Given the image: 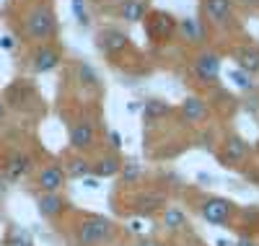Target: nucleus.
I'll return each mask as SVG.
<instances>
[{"mask_svg": "<svg viewBox=\"0 0 259 246\" xmlns=\"http://www.w3.org/2000/svg\"><path fill=\"white\" fill-rule=\"evenodd\" d=\"M114 236V223L109 218H101V215H91L85 218L80 226H78V243L80 246H101V243H109Z\"/></svg>", "mask_w": 259, "mask_h": 246, "instance_id": "obj_1", "label": "nucleus"}, {"mask_svg": "<svg viewBox=\"0 0 259 246\" xmlns=\"http://www.w3.org/2000/svg\"><path fill=\"white\" fill-rule=\"evenodd\" d=\"M24 26H26L29 39H34V42H47V39H52L55 31H57V16H55V11H52L50 6H36L34 11H29Z\"/></svg>", "mask_w": 259, "mask_h": 246, "instance_id": "obj_2", "label": "nucleus"}, {"mask_svg": "<svg viewBox=\"0 0 259 246\" xmlns=\"http://www.w3.org/2000/svg\"><path fill=\"white\" fill-rule=\"evenodd\" d=\"M177 29H179V21L166 11H156L145 16V31L153 42H168L177 34Z\"/></svg>", "mask_w": 259, "mask_h": 246, "instance_id": "obj_3", "label": "nucleus"}, {"mask_svg": "<svg viewBox=\"0 0 259 246\" xmlns=\"http://www.w3.org/2000/svg\"><path fill=\"white\" fill-rule=\"evenodd\" d=\"M202 218L207 223H212V226H228L231 218H233V205H231V199H223V197H210L202 202L200 208Z\"/></svg>", "mask_w": 259, "mask_h": 246, "instance_id": "obj_4", "label": "nucleus"}, {"mask_svg": "<svg viewBox=\"0 0 259 246\" xmlns=\"http://www.w3.org/2000/svg\"><path fill=\"white\" fill-rule=\"evenodd\" d=\"M194 75H197L202 83L212 86L215 78L221 75V55L218 52H210V50L200 52L197 57H194Z\"/></svg>", "mask_w": 259, "mask_h": 246, "instance_id": "obj_5", "label": "nucleus"}, {"mask_svg": "<svg viewBox=\"0 0 259 246\" xmlns=\"http://www.w3.org/2000/svg\"><path fill=\"white\" fill-rule=\"evenodd\" d=\"M60 60H62L60 47H55V44H41L31 55V70L34 73H50L60 65Z\"/></svg>", "mask_w": 259, "mask_h": 246, "instance_id": "obj_6", "label": "nucleus"}, {"mask_svg": "<svg viewBox=\"0 0 259 246\" xmlns=\"http://www.w3.org/2000/svg\"><path fill=\"white\" fill-rule=\"evenodd\" d=\"M96 143V130L89 119H80L70 127V148L78 150V153H85V150H91Z\"/></svg>", "mask_w": 259, "mask_h": 246, "instance_id": "obj_7", "label": "nucleus"}, {"mask_svg": "<svg viewBox=\"0 0 259 246\" xmlns=\"http://www.w3.org/2000/svg\"><path fill=\"white\" fill-rule=\"evenodd\" d=\"M65 179H68V174H65V169L60 163H50L39 171V179L36 184L41 192H60L65 187Z\"/></svg>", "mask_w": 259, "mask_h": 246, "instance_id": "obj_8", "label": "nucleus"}, {"mask_svg": "<svg viewBox=\"0 0 259 246\" xmlns=\"http://www.w3.org/2000/svg\"><path fill=\"white\" fill-rule=\"evenodd\" d=\"M96 44H99V50L106 52V55H117L122 50L130 47V36L124 31H117V29H104L99 36H96Z\"/></svg>", "mask_w": 259, "mask_h": 246, "instance_id": "obj_9", "label": "nucleus"}, {"mask_svg": "<svg viewBox=\"0 0 259 246\" xmlns=\"http://www.w3.org/2000/svg\"><path fill=\"white\" fill-rule=\"evenodd\" d=\"M179 36L187 42V44H205L207 42V29L200 18H194V16H187L179 21Z\"/></svg>", "mask_w": 259, "mask_h": 246, "instance_id": "obj_10", "label": "nucleus"}, {"mask_svg": "<svg viewBox=\"0 0 259 246\" xmlns=\"http://www.w3.org/2000/svg\"><path fill=\"white\" fill-rule=\"evenodd\" d=\"M207 114H210V109H207V101H205V99H200V96H187V99L182 101V119H184L187 125H200V122L207 119Z\"/></svg>", "mask_w": 259, "mask_h": 246, "instance_id": "obj_11", "label": "nucleus"}, {"mask_svg": "<svg viewBox=\"0 0 259 246\" xmlns=\"http://www.w3.org/2000/svg\"><path fill=\"white\" fill-rule=\"evenodd\" d=\"M148 13H150L148 0H122V3H119V16L127 21V24H138V21H145Z\"/></svg>", "mask_w": 259, "mask_h": 246, "instance_id": "obj_12", "label": "nucleus"}, {"mask_svg": "<svg viewBox=\"0 0 259 246\" xmlns=\"http://www.w3.org/2000/svg\"><path fill=\"white\" fill-rule=\"evenodd\" d=\"M205 13L212 24H228L233 16V3L231 0H205Z\"/></svg>", "mask_w": 259, "mask_h": 246, "instance_id": "obj_13", "label": "nucleus"}, {"mask_svg": "<svg viewBox=\"0 0 259 246\" xmlns=\"http://www.w3.org/2000/svg\"><path fill=\"white\" fill-rule=\"evenodd\" d=\"M236 62H239V68L246 70L249 75L259 73V47L256 44H244V47H239L236 50Z\"/></svg>", "mask_w": 259, "mask_h": 246, "instance_id": "obj_14", "label": "nucleus"}, {"mask_svg": "<svg viewBox=\"0 0 259 246\" xmlns=\"http://www.w3.org/2000/svg\"><path fill=\"white\" fill-rule=\"evenodd\" d=\"M163 205H166V197L163 194H156V192H145V194H138L135 197V210L140 215H153Z\"/></svg>", "mask_w": 259, "mask_h": 246, "instance_id": "obj_15", "label": "nucleus"}, {"mask_svg": "<svg viewBox=\"0 0 259 246\" xmlns=\"http://www.w3.org/2000/svg\"><path fill=\"white\" fill-rule=\"evenodd\" d=\"M39 213L45 218H57L62 210H65V199L60 197V192H45L39 197Z\"/></svg>", "mask_w": 259, "mask_h": 246, "instance_id": "obj_16", "label": "nucleus"}, {"mask_svg": "<svg viewBox=\"0 0 259 246\" xmlns=\"http://www.w3.org/2000/svg\"><path fill=\"white\" fill-rule=\"evenodd\" d=\"M29 169H31V158H29V155L26 153H13L8 166H6V182H16V179H21Z\"/></svg>", "mask_w": 259, "mask_h": 246, "instance_id": "obj_17", "label": "nucleus"}, {"mask_svg": "<svg viewBox=\"0 0 259 246\" xmlns=\"http://www.w3.org/2000/svg\"><path fill=\"white\" fill-rule=\"evenodd\" d=\"M119 169H122V161L117 158V155H104V158H99V161L94 163L91 171H94L99 179H109V176H117Z\"/></svg>", "mask_w": 259, "mask_h": 246, "instance_id": "obj_18", "label": "nucleus"}, {"mask_svg": "<svg viewBox=\"0 0 259 246\" xmlns=\"http://www.w3.org/2000/svg\"><path fill=\"white\" fill-rule=\"evenodd\" d=\"M171 114V104H166L163 99H148L145 101V119L153 122V119H163Z\"/></svg>", "mask_w": 259, "mask_h": 246, "instance_id": "obj_19", "label": "nucleus"}, {"mask_svg": "<svg viewBox=\"0 0 259 246\" xmlns=\"http://www.w3.org/2000/svg\"><path fill=\"white\" fill-rule=\"evenodd\" d=\"M91 169H94V163H89L83 155H75V158H70L68 166H65V174L73 176V179H85L91 174Z\"/></svg>", "mask_w": 259, "mask_h": 246, "instance_id": "obj_20", "label": "nucleus"}, {"mask_svg": "<svg viewBox=\"0 0 259 246\" xmlns=\"http://www.w3.org/2000/svg\"><path fill=\"white\" fill-rule=\"evenodd\" d=\"M78 80H80V86H89V88H99V86H101L99 73L91 68L89 62H80V65H78Z\"/></svg>", "mask_w": 259, "mask_h": 246, "instance_id": "obj_21", "label": "nucleus"}, {"mask_svg": "<svg viewBox=\"0 0 259 246\" xmlns=\"http://www.w3.org/2000/svg\"><path fill=\"white\" fill-rule=\"evenodd\" d=\"M184 223H187V218H184V213H182L179 208H166V213H163V226H166L168 231H179Z\"/></svg>", "mask_w": 259, "mask_h": 246, "instance_id": "obj_22", "label": "nucleus"}, {"mask_svg": "<svg viewBox=\"0 0 259 246\" xmlns=\"http://www.w3.org/2000/svg\"><path fill=\"white\" fill-rule=\"evenodd\" d=\"M119 174H122V182L130 187V184H135L138 179H140L143 166H140L138 161H124V163H122V169H119Z\"/></svg>", "mask_w": 259, "mask_h": 246, "instance_id": "obj_23", "label": "nucleus"}, {"mask_svg": "<svg viewBox=\"0 0 259 246\" xmlns=\"http://www.w3.org/2000/svg\"><path fill=\"white\" fill-rule=\"evenodd\" d=\"M246 143L244 140H239V138H231L228 143H226V155H228V158L231 161H241L244 158V155H246Z\"/></svg>", "mask_w": 259, "mask_h": 246, "instance_id": "obj_24", "label": "nucleus"}, {"mask_svg": "<svg viewBox=\"0 0 259 246\" xmlns=\"http://www.w3.org/2000/svg\"><path fill=\"white\" fill-rule=\"evenodd\" d=\"M231 80L236 88H241V91H254V80L246 70H231Z\"/></svg>", "mask_w": 259, "mask_h": 246, "instance_id": "obj_25", "label": "nucleus"}, {"mask_svg": "<svg viewBox=\"0 0 259 246\" xmlns=\"http://www.w3.org/2000/svg\"><path fill=\"white\" fill-rule=\"evenodd\" d=\"M73 13L78 18V24L80 26H89V11H85V0H73Z\"/></svg>", "mask_w": 259, "mask_h": 246, "instance_id": "obj_26", "label": "nucleus"}, {"mask_svg": "<svg viewBox=\"0 0 259 246\" xmlns=\"http://www.w3.org/2000/svg\"><path fill=\"white\" fill-rule=\"evenodd\" d=\"M106 145H109L112 150H119V148H122V135H119L117 130H112L109 135H106Z\"/></svg>", "mask_w": 259, "mask_h": 246, "instance_id": "obj_27", "label": "nucleus"}, {"mask_svg": "<svg viewBox=\"0 0 259 246\" xmlns=\"http://www.w3.org/2000/svg\"><path fill=\"white\" fill-rule=\"evenodd\" d=\"M83 187H89V189H96V187H99V176H91V174H89V176L83 179Z\"/></svg>", "mask_w": 259, "mask_h": 246, "instance_id": "obj_28", "label": "nucleus"}, {"mask_svg": "<svg viewBox=\"0 0 259 246\" xmlns=\"http://www.w3.org/2000/svg\"><path fill=\"white\" fill-rule=\"evenodd\" d=\"M13 44H16L13 36H8V34H6V36H0V47H3V50H13Z\"/></svg>", "mask_w": 259, "mask_h": 246, "instance_id": "obj_29", "label": "nucleus"}, {"mask_svg": "<svg viewBox=\"0 0 259 246\" xmlns=\"http://www.w3.org/2000/svg\"><path fill=\"white\" fill-rule=\"evenodd\" d=\"M236 246H259V243H256V241H251L249 236H241V238H239V243H236Z\"/></svg>", "mask_w": 259, "mask_h": 246, "instance_id": "obj_30", "label": "nucleus"}, {"mask_svg": "<svg viewBox=\"0 0 259 246\" xmlns=\"http://www.w3.org/2000/svg\"><path fill=\"white\" fill-rule=\"evenodd\" d=\"M130 231H143V223L140 220H133V223H130Z\"/></svg>", "mask_w": 259, "mask_h": 246, "instance_id": "obj_31", "label": "nucleus"}, {"mask_svg": "<svg viewBox=\"0 0 259 246\" xmlns=\"http://www.w3.org/2000/svg\"><path fill=\"white\" fill-rule=\"evenodd\" d=\"M3 117H6V104L0 101V122H3Z\"/></svg>", "mask_w": 259, "mask_h": 246, "instance_id": "obj_32", "label": "nucleus"}, {"mask_svg": "<svg viewBox=\"0 0 259 246\" xmlns=\"http://www.w3.org/2000/svg\"><path fill=\"white\" fill-rule=\"evenodd\" d=\"M3 192H6V176L0 179V194H3Z\"/></svg>", "mask_w": 259, "mask_h": 246, "instance_id": "obj_33", "label": "nucleus"}, {"mask_svg": "<svg viewBox=\"0 0 259 246\" xmlns=\"http://www.w3.org/2000/svg\"><path fill=\"white\" fill-rule=\"evenodd\" d=\"M218 246H231V241H226V238H218Z\"/></svg>", "mask_w": 259, "mask_h": 246, "instance_id": "obj_34", "label": "nucleus"}, {"mask_svg": "<svg viewBox=\"0 0 259 246\" xmlns=\"http://www.w3.org/2000/svg\"><path fill=\"white\" fill-rule=\"evenodd\" d=\"M36 3H39V6H47V3H52V0H36Z\"/></svg>", "mask_w": 259, "mask_h": 246, "instance_id": "obj_35", "label": "nucleus"}, {"mask_svg": "<svg viewBox=\"0 0 259 246\" xmlns=\"http://www.w3.org/2000/svg\"><path fill=\"white\" fill-rule=\"evenodd\" d=\"M135 246H145V243H135Z\"/></svg>", "mask_w": 259, "mask_h": 246, "instance_id": "obj_36", "label": "nucleus"}]
</instances>
